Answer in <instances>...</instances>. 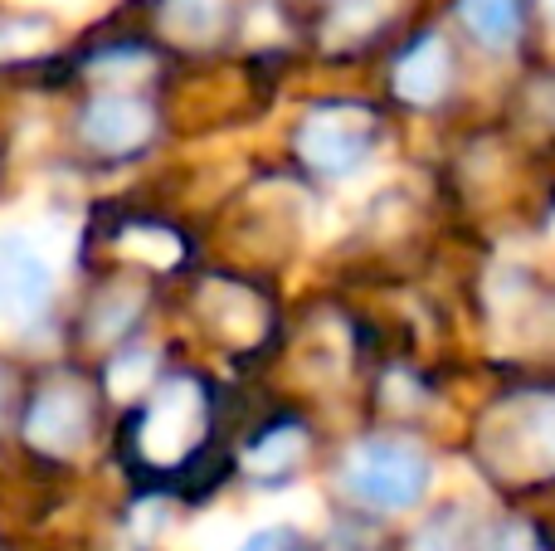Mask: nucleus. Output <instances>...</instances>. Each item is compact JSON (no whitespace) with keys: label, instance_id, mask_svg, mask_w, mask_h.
<instances>
[{"label":"nucleus","instance_id":"f257e3e1","mask_svg":"<svg viewBox=\"0 0 555 551\" xmlns=\"http://www.w3.org/2000/svg\"><path fill=\"white\" fill-rule=\"evenodd\" d=\"M205 420H210V406H205L201 381L176 376L146 400V410L137 415L132 445L142 454V464L152 469H176L195 454L205 435Z\"/></svg>","mask_w":555,"mask_h":551},{"label":"nucleus","instance_id":"f03ea898","mask_svg":"<svg viewBox=\"0 0 555 551\" xmlns=\"http://www.w3.org/2000/svg\"><path fill=\"white\" fill-rule=\"evenodd\" d=\"M341 478L351 488V498H361V503L380 508V513H404L429 488V459L404 439H361L346 454Z\"/></svg>","mask_w":555,"mask_h":551},{"label":"nucleus","instance_id":"7ed1b4c3","mask_svg":"<svg viewBox=\"0 0 555 551\" xmlns=\"http://www.w3.org/2000/svg\"><path fill=\"white\" fill-rule=\"evenodd\" d=\"M371 142H375V117L365 107H346V103L312 107L302 117V127H297V156L322 176H346L351 166H361Z\"/></svg>","mask_w":555,"mask_h":551},{"label":"nucleus","instance_id":"20e7f679","mask_svg":"<svg viewBox=\"0 0 555 551\" xmlns=\"http://www.w3.org/2000/svg\"><path fill=\"white\" fill-rule=\"evenodd\" d=\"M54 303V269L29 240L5 234L0 240V322L5 328H29Z\"/></svg>","mask_w":555,"mask_h":551},{"label":"nucleus","instance_id":"39448f33","mask_svg":"<svg viewBox=\"0 0 555 551\" xmlns=\"http://www.w3.org/2000/svg\"><path fill=\"white\" fill-rule=\"evenodd\" d=\"M88 425H93V410H88L83 390L68 386V381L44 386L25 410V439L54 459L78 454L88 445Z\"/></svg>","mask_w":555,"mask_h":551},{"label":"nucleus","instance_id":"423d86ee","mask_svg":"<svg viewBox=\"0 0 555 551\" xmlns=\"http://www.w3.org/2000/svg\"><path fill=\"white\" fill-rule=\"evenodd\" d=\"M156 132V113L142 103V98H127V93H103L83 107L78 117V137H83L93 152L103 156H132L152 142Z\"/></svg>","mask_w":555,"mask_h":551},{"label":"nucleus","instance_id":"0eeeda50","mask_svg":"<svg viewBox=\"0 0 555 551\" xmlns=\"http://www.w3.org/2000/svg\"><path fill=\"white\" fill-rule=\"evenodd\" d=\"M443 88H449V49H443V39L439 35L414 39L400 54V64H395V93L414 107H429L443 98Z\"/></svg>","mask_w":555,"mask_h":551},{"label":"nucleus","instance_id":"6e6552de","mask_svg":"<svg viewBox=\"0 0 555 551\" xmlns=\"http://www.w3.org/2000/svg\"><path fill=\"white\" fill-rule=\"evenodd\" d=\"M459 20L478 44L507 49L521 35V0H459Z\"/></svg>","mask_w":555,"mask_h":551},{"label":"nucleus","instance_id":"1a4fd4ad","mask_svg":"<svg viewBox=\"0 0 555 551\" xmlns=\"http://www.w3.org/2000/svg\"><path fill=\"white\" fill-rule=\"evenodd\" d=\"M302 449H307L302 425H273L269 435H263L259 445L249 449V469H254V474H259V478L293 474V469H297V459H302Z\"/></svg>","mask_w":555,"mask_h":551},{"label":"nucleus","instance_id":"9d476101","mask_svg":"<svg viewBox=\"0 0 555 551\" xmlns=\"http://www.w3.org/2000/svg\"><path fill=\"white\" fill-rule=\"evenodd\" d=\"M224 5H230V0H171V5H166V20H171L176 35L205 39V35H215V29H220Z\"/></svg>","mask_w":555,"mask_h":551},{"label":"nucleus","instance_id":"9b49d317","mask_svg":"<svg viewBox=\"0 0 555 551\" xmlns=\"http://www.w3.org/2000/svg\"><path fill=\"white\" fill-rule=\"evenodd\" d=\"M146 381H152V351L146 347L117 351L113 367H107V386H113L117 396H137V390H146Z\"/></svg>","mask_w":555,"mask_h":551},{"label":"nucleus","instance_id":"f8f14e48","mask_svg":"<svg viewBox=\"0 0 555 551\" xmlns=\"http://www.w3.org/2000/svg\"><path fill=\"white\" fill-rule=\"evenodd\" d=\"M380 0H336L332 10V35H361V29H371L375 20H380Z\"/></svg>","mask_w":555,"mask_h":551},{"label":"nucleus","instance_id":"ddd939ff","mask_svg":"<svg viewBox=\"0 0 555 551\" xmlns=\"http://www.w3.org/2000/svg\"><path fill=\"white\" fill-rule=\"evenodd\" d=\"M488 551H537V542H531V533H527V527H517V523H512V527H502V533L492 537Z\"/></svg>","mask_w":555,"mask_h":551},{"label":"nucleus","instance_id":"4468645a","mask_svg":"<svg viewBox=\"0 0 555 551\" xmlns=\"http://www.w3.org/2000/svg\"><path fill=\"white\" fill-rule=\"evenodd\" d=\"M283 547H287V533L283 527H269V533H254L240 551H283Z\"/></svg>","mask_w":555,"mask_h":551},{"label":"nucleus","instance_id":"2eb2a0df","mask_svg":"<svg viewBox=\"0 0 555 551\" xmlns=\"http://www.w3.org/2000/svg\"><path fill=\"white\" fill-rule=\"evenodd\" d=\"M0 406H5V371H0Z\"/></svg>","mask_w":555,"mask_h":551},{"label":"nucleus","instance_id":"dca6fc26","mask_svg":"<svg viewBox=\"0 0 555 551\" xmlns=\"http://www.w3.org/2000/svg\"><path fill=\"white\" fill-rule=\"evenodd\" d=\"M546 10H551V15H555V0H546Z\"/></svg>","mask_w":555,"mask_h":551}]
</instances>
